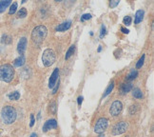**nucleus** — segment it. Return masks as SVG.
<instances>
[{"mask_svg": "<svg viewBox=\"0 0 154 137\" xmlns=\"http://www.w3.org/2000/svg\"><path fill=\"white\" fill-rule=\"evenodd\" d=\"M1 118L5 124L11 125L13 124L16 119V111L14 107L6 106L1 111Z\"/></svg>", "mask_w": 154, "mask_h": 137, "instance_id": "nucleus-1", "label": "nucleus"}, {"mask_svg": "<svg viewBox=\"0 0 154 137\" xmlns=\"http://www.w3.org/2000/svg\"><path fill=\"white\" fill-rule=\"evenodd\" d=\"M47 33H48V30H47L45 26L35 27L32 33V39L33 41V43H35L36 45L41 44L46 38Z\"/></svg>", "mask_w": 154, "mask_h": 137, "instance_id": "nucleus-2", "label": "nucleus"}, {"mask_svg": "<svg viewBox=\"0 0 154 137\" xmlns=\"http://www.w3.org/2000/svg\"><path fill=\"white\" fill-rule=\"evenodd\" d=\"M14 70L13 66L9 64H4L0 66V79L4 82L10 83L14 79Z\"/></svg>", "mask_w": 154, "mask_h": 137, "instance_id": "nucleus-3", "label": "nucleus"}, {"mask_svg": "<svg viewBox=\"0 0 154 137\" xmlns=\"http://www.w3.org/2000/svg\"><path fill=\"white\" fill-rule=\"evenodd\" d=\"M55 52L51 49H47L44 51L42 55V61L46 67H50L55 62Z\"/></svg>", "mask_w": 154, "mask_h": 137, "instance_id": "nucleus-4", "label": "nucleus"}, {"mask_svg": "<svg viewBox=\"0 0 154 137\" xmlns=\"http://www.w3.org/2000/svg\"><path fill=\"white\" fill-rule=\"evenodd\" d=\"M109 126V120L106 118H100L96 122L95 127H94V132L97 133H103Z\"/></svg>", "mask_w": 154, "mask_h": 137, "instance_id": "nucleus-5", "label": "nucleus"}, {"mask_svg": "<svg viewBox=\"0 0 154 137\" xmlns=\"http://www.w3.org/2000/svg\"><path fill=\"white\" fill-rule=\"evenodd\" d=\"M128 125L125 121L117 123L113 127V129H112V134H113V135H119V134L126 132L127 129H128Z\"/></svg>", "mask_w": 154, "mask_h": 137, "instance_id": "nucleus-6", "label": "nucleus"}, {"mask_svg": "<svg viewBox=\"0 0 154 137\" xmlns=\"http://www.w3.org/2000/svg\"><path fill=\"white\" fill-rule=\"evenodd\" d=\"M123 109V105L120 101H115V102L112 103L111 107H110V110L109 112L112 116H117L120 114V112L122 111Z\"/></svg>", "mask_w": 154, "mask_h": 137, "instance_id": "nucleus-7", "label": "nucleus"}, {"mask_svg": "<svg viewBox=\"0 0 154 137\" xmlns=\"http://www.w3.org/2000/svg\"><path fill=\"white\" fill-rule=\"evenodd\" d=\"M58 77H59V70L56 68V69H54L52 74L51 75V78L49 81V88L50 89H53V87L55 86V84L58 81Z\"/></svg>", "mask_w": 154, "mask_h": 137, "instance_id": "nucleus-8", "label": "nucleus"}, {"mask_svg": "<svg viewBox=\"0 0 154 137\" xmlns=\"http://www.w3.org/2000/svg\"><path fill=\"white\" fill-rule=\"evenodd\" d=\"M26 47H27V38L22 37L19 40L18 45H17V51L19 52V54H21V55L24 54V52L26 51Z\"/></svg>", "mask_w": 154, "mask_h": 137, "instance_id": "nucleus-9", "label": "nucleus"}, {"mask_svg": "<svg viewBox=\"0 0 154 137\" xmlns=\"http://www.w3.org/2000/svg\"><path fill=\"white\" fill-rule=\"evenodd\" d=\"M57 127V122L54 119H51V120H48L45 124H44V127H43V132H47L48 130L52 129H55Z\"/></svg>", "mask_w": 154, "mask_h": 137, "instance_id": "nucleus-10", "label": "nucleus"}, {"mask_svg": "<svg viewBox=\"0 0 154 137\" xmlns=\"http://www.w3.org/2000/svg\"><path fill=\"white\" fill-rule=\"evenodd\" d=\"M70 26H72V22L70 21L64 22L56 28V31L57 32H65V31H67V30H69L70 28Z\"/></svg>", "mask_w": 154, "mask_h": 137, "instance_id": "nucleus-11", "label": "nucleus"}, {"mask_svg": "<svg viewBox=\"0 0 154 137\" xmlns=\"http://www.w3.org/2000/svg\"><path fill=\"white\" fill-rule=\"evenodd\" d=\"M144 11H142V10H139L136 11V14H135V20H134V23L135 24H139L140 22H142V20H143L144 18Z\"/></svg>", "mask_w": 154, "mask_h": 137, "instance_id": "nucleus-12", "label": "nucleus"}, {"mask_svg": "<svg viewBox=\"0 0 154 137\" xmlns=\"http://www.w3.org/2000/svg\"><path fill=\"white\" fill-rule=\"evenodd\" d=\"M26 62V59H25V56L24 55H20L18 58H16L15 60L14 61V67H21L23 65L25 64Z\"/></svg>", "mask_w": 154, "mask_h": 137, "instance_id": "nucleus-13", "label": "nucleus"}, {"mask_svg": "<svg viewBox=\"0 0 154 137\" xmlns=\"http://www.w3.org/2000/svg\"><path fill=\"white\" fill-rule=\"evenodd\" d=\"M131 89H132L131 83H125V84H123L121 86V92L123 94L128 93V92H130V90H131Z\"/></svg>", "mask_w": 154, "mask_h": 137, "instance_id": "nucleus-14", "label": "nucleus"}, {"mask_svg": "<svg viewBox=\"0 0 154 137\" xmlns=\"http://www.w3.org/2000/svg\"><path fill=\"white\" fill-rule=\"evenodd\" d=\"M10 5H11V0H3V1H0V13H3Z\"/></svg>", "mask_w": 154, "mask_h": 137, "instance_id": "nucleus-15", "label": "nucleus"}, {"mask_svg": "<svg viewBox=\"0 0 154 137\" xmlns=\"http://www.w3.org/2000/svg\"><path fill=\"white\" fill-rule=\"evenodd\" d=\"M132 95H133V96H134L135 98H138V99H140V98L143 97V92H142V91L140 90V89L136 88V89H134V90H133Z\"/></svg>", "mask_w": 154, "mask_h": 137, "instance_id": "nucleus-16", "label": "nucleus"}, {"mask_svg": "<svg viewBox=\"0 0 154 137\" xmlns=\"http://www.w3.org/2000/svg\"><path fill=\"white\" fill-rule=\"evenodd\" d=\"M137 75H138V71L136 70H132L129 73V74L128 75L127 78H128V80H133V79L136 78V77H137Z\"/></svg>", "mask_w": 154, "mask_h": 137, "instance_id": "nucleus-17", "label": "nucleus"}, {"mask_svg": "<svg viewBox=\"0 0 154 137\" xmlns=\"http://www.w3.org/2000/svg\"><path fill=\"white\" fill-rule=\"evenodd\" d=\"M11 37L8 34H4L2 36V39H1V42L2 43H5V44H11Z\"/></svg>", "mask_w": 154, "mask_h": 137, "instance_id": "nucleus-18", "label": "nucleus"}, {"mask_svg": "<svg viewBox=\"0 0 154 137\" xmlns=\"http://www.w3.org/2000/svg\"><path fill=\"white\" fill-rule=\"evenodd\" d=\"M74 51H75V46H74V45L70 46V48L68 50V51H67V53H66V56H65V58H66V59H69L70 56H72V55L73 54Z\"/></svg>", "mask_w": 154, "mask_h": 137, "instance_id": "nucleus-19", "label": "nucleus"}, {"mask_svg": "<svg viewBox=\"0 0 154 137\" xmlns=\"http://www.w3.org/2000/svg\"><path fill=\"white\" fill-rule=\"evenodd\" d=\"M20 97V93L18 92H14L11 94H9V98L10 100H18Z\"/></svg>", "mask_w": 154, "mask_h": 137, "instance_id": "nucleus-20", "label": "nucleus"}, {"mask_svg": "<svg viewBox=\"0 0 154 137\" xmlns=\"http://www.w3.org/2000/svg\"><path fill=\"white\" fill-rule=\"evenodd\" d=\"M26 15H27V10L25 8L20 9V11L17 13V17H18V18H24Z\"/></svg>", "mask_w": 154, "mask_h": 137, "instance_id": "nucleus-21", "label": "nucleus"}, {"mask_svg": "<svg viewBox=\"0 0 154 137\" xmlns=\"http://www.w3.org/2000/svg\"><path fill=\"white\" fill-rule=\"evenodd\" d=\"M16 9H17V3L14 2V3L11 4V8H10V11H9V14H14L15 11H16Z\"/></svg>", "mask_w": 154, "mask_h": 137, "instance_id": "nucleus-22", "label": "nucleus"}, {"mask_svg": "<svg viewBox=\"0 0 154 137\" xmlns=\"http://www.w3.org/2000/svg\"><path fill=\"white\" fill-rule=\"evenodd\" d=\"M113 88H114V84H113V83H111V84L108 87V89L106 90V92H105V93H104V97L106 96V95H109V94L111 92V91L113 90Z\"/></svg>", "mask_w": 154, "mask_h": 137, "instance_id": "nucleus-23", "label": "nucleus"}, {"mask_svg": "<svg viewBox=\"0 0 154 137\" xmlns=\"http://www.w3.org/2000/svg\"><path fill=\"white\" fill-rule=\"evenodd\" d=\"M144 61H145V55L142 56L140 59H139V61L138 63L136 64V69H140L142 66H143V64H144Z\"/></svg>", "mask_w": 154, "mask_h": 137, "instance_id": "nucleus-24", "label": "nucleus"}, {"mask_svg": "<svg viewBox=\"0 0 154 137\" xmlns=\"http://www.w3.org/2000/svg\"><path fill=\"white\" fill-rule=\"evenodd\" d=\"M138 110V106L137 105H132L131 107L129 108V114H134L136 111Z\"/></svg>", "mask_w": 154, "mask_h": 137, "instance_id": "nucleus-25", "label": "nucleus"}, {"mask_svg": "<svg viewBox=\"0 0 154 137\" xmlns=\"http://www.w3.org/2000/svg\"><path fill=\"white\" fill-rule=\"evenodd\" d=\"M131 17L130 16H126L125 18H124V20H123V22H124V24H125L126 26H128V25H130L131 24Z\"/></svg>", "mask_w": 154, "mask_h": 137, "instance_id": "nucleus-26", "label": "nucleus"}, {"mask_svg": "<svg viewBox=\"0 0 154 137\" xmlns=\"http://www.w3.org/2000/svg\"><path fill=\"white\" fill-rule=\"evenodd\" d=\"M106 35V27L103 25L101 27V33H100V38H103Z\"/></svg>", "mask_w": 154, "mask_h": 137, "instance_id": "nucleus-27", "label": "nucleus"}, {"mask_svg": "<svg viewBox=\"0 0 154 137\" xmlns=\"http://www.w3.org/2000/svg\"><path fill=\"white\" fill-rule=\"evenodd\" d=\"M51 111L52 114H55V112H56V104H55V102L51 103Z\"/></svg>", "mask_w": 154, "mask_h": 137, "instance_id": "nucleus-28", "label": "nucleus"}, {"mask_svg": "<svg viewBox=\"0 0 154 137\" xmlns=\"http://www.w3.org/2000/svg\"><path fill=\"white\" fill-rule=\"evenodd\" d=\"M118 4H119V1H118V0H113V1L109 2V6H110L111 8H115Z\"/></svg>", "mask_w": 154, "mask_h": 137, "instance_id": "nucleus-29", "label": "nucleus"}, {"mask_svg": "<svg viewBox=\"0 0 154 137\" xmlns=\"http://www.w3.org/2000/svg\"><path fill=\"white\" fill-rule=\"evenodd\" d=\"M91 15L90 14H86L81 17V20L84 21V20H88V19H91Z\"/></svg>", "mask_w": 154, "mask_h": 137, "instance_id": "nucleus-30", "label": "nucleus"}, {"mask_svg": "<svg viewBox=\"0 0 154 137\" xmlns=\"http://www.w3.org/2000/svg\"><path fill=\"white\" fill-rule=\"evenodd\" d=\"M58 88H59V81H58V83H56V84H55V88L53 89V91H52V93H53V94L56 93V92H57V90H58Z\"/></svg>", "mask_w": 154, "mask_h": 137, "instance_id": "nucleus-31", "label": "nucleus"}, {"mask_svg": "<svg viewBox=\"0 0 154 137\" xmlns=\"http://www.w3.org/2000/svg\"><path fill=\"white\" fill-rule=\"evenodd\" d=\"M33 125H34V116H33V114H32L31 115V124H29V126L32 127Z\"/></svg>", "mask_w": 154, "mask_h": 137, "instance_id": "nucleus-32", "label": "nucleus"}, {"mask_svg": "<svg viewBox=\"0 0 154 137\" xmlns=\"http://www.w3.org/2000/svg\"><path fill=\"white\" fill-rule=\"evenodd\" d=\"M121 31H122V32H123L124 33H127V34H128V33H129V31H128V29H125V28H121Z\"/></svg>", "mask_w": 154, "mask_h": 137, "instance_id": "nucleus-33", "label": "nucleus"}, {"mask_svg": "<svg viewBox=\"0 0 154 137\" xmlns=\"http://www.w3.org/2000/svg\"><path fill=\"white\" fill-rule=\"evenodd\" d=\"M78 101H77V102H78V104L79 105H81L82 104V102H83V97L82 96H80V97H78V99H77Z\"/></svg>", "mask_w": 154, "mask_h": 137, "instance_id": "nucleus-34", "label": "nucleus"}, {"mask_svg": "<svg viewBox=\"0 0 154 137\" xmlns=\"http://www.w3.org/2000/svg\"><path fill=\"white\" fill-rule=\"evenodd\" d=\"M31 137H38V136H37L36 133H32V134L31 135Z\"/></svg>", "mask_w": 154, "mask_h": 137, "instance_id": "nucleus-35", "label": "nucleus"}, {"mask_svg": "<svg viewBox=\"0 0 154 137\" xmlns=\"http://www.w3.org/2000/svg\"><path fill=\"white\" fill-rule=\"evenodd\" d=\"M99 137H105V134L104 133H101V134L99 135Z\"/></svg>", "mask_w": 154, "mask_h": 137, "instance_id": "nucleus-36", "label": "nucleus"}, {"mask_svg": "<svg viewBox=\"0 0 154 137\" xmlns=\"http://www.w3.org/2000/svg\"><path fill=\"white\" fill-rule=\"evenodd\" d=\"M101 50H102V48H101V46H100V47L98 48V51H101Z\"/></svg>", "mask_w": 154, "mask_h": 137, "instance_id": "nucleus-37", "label": "nucleus"}, {"mask_svg": "<svg viewBox=\"0 0 154 137\" xmlns=\"http://www.w3.org/2000/svg\"><path fill=\"white\" fill-rule=\"evenodd\" d=\"M0 136H1V133H0Z\"/></svg>", "mask_w": 154, "mask_h": 137, "instance_id": "nucleus-38", "label": "nucleus"}]
</instances>
